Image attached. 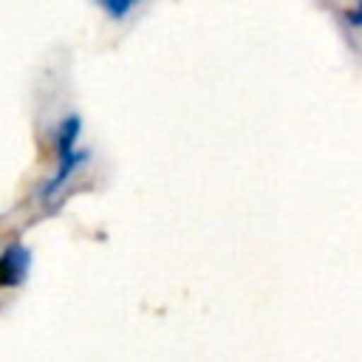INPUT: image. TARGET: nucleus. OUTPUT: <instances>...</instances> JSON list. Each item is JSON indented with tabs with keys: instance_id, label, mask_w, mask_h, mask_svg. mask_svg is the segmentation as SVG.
<instances>
[{
	"instance_id": "nucleus-1",
	"label": "nucleus",
	"mask_w": 362,
	"mask_h": 362,
	"mask_svg": "<svg viewBox=\"0 0 362 362\" xmlns=\"http://www.w3.org/2000/svg\"><path fill=\"white\" fill-rule=\"evenodd\" d=\"M28 266H31V252L25 246H20V243L6 246L0 255V288L20 286L28 274Z\"/></svg>"
},
{
	"instance_id": "nucleus-2",
	"label": "nucleus",
	"mask_w": 362,
	"mask_h": 362,
	"mask_svg": "<svg viewBox=\"0 0 362 362\" xmlns=\"http://www.w3.org/2000/svg\"><path fill=\"white\" fill-rule=\"evenodd\" d=\"M79 127H82L79 116H68V119L59 124V130H57V156L74 153V141H76V136H79Z\"/></svg>"
},
{
	"instance_id": "nucleus-3",
	"label": "nucleus",
	"mask_w": 362,
	"mask_h": 362,
	"mask_svg": "<svg viewBox=\"0 0 362 362\" xmlns=\"http://www.w3.org/2000/svg\"><path fill=\"white\" fill-rule=\"evenodd\" d=\"M99 3L107 8V14H110V17H124L136 0H99Z\"/></svg>"
},
{
	"instance_id": "nucleus-4",
	"label": "nucleus",
	"mask_w": 362,
	"mask_h": 362,
	"mask_svg": "<svg viewBox=\"0 0 362 362\" xmlns=\"http://www.w3.org/2000/svg\"><path fill=\"white\" fill-rule=\"evenodd\" d=\"M348 20H351L354 25H362V3H359V8H356V11H351V14H348Z\"/></svg>"
}]
</instances>
